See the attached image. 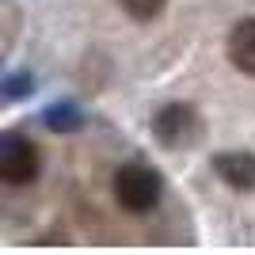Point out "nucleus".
<instances>
[{
    "instance_id": "obj_7",
    "label": "nucleus",
    "mask_w": 255,
    "mask_h": 255,
    "mask_svg": "<svg viewBox=\"0 0 255 255\" xmlns=\"http://www.w3.org/2000/svg\"><path fill=\"white\" fill-rule=\"evenodd\" d=\"M122 4V11H126L129 19H137V23H152L164 11V4L168 0H118Z\"/></svg>"
},
{
    "instance_id": "obj_4",
    "label": "nucleus",
    "mask_w": 255,
    "mask_h": 255,
    "mask_svg": "<svg viewBox=\"0 0 255 255\" xmlns=\"http://www.w3.org/2000/svg\"><path fill=\"white\" fill-rule=\"evenodd\" d=\"M213 171L225 187L233 191H255V156L244 149H233V152H217L213 156Z\"/></svg>"
},
{
    "instance_id": "obj_5",
    "label": "nucleus",
    "mask_w": 255,
    "mask_h": 255,
    "mask_svg": "<svg viewBox=\"0 0 255 255\" xmlns=\"http://www.w3.org/2000/svg\"><path fill=\"white\" fill-rule=\"evenodd\" d=\"M229 61L244 76H255V19H240L229 31Z\"/></svg>"
},
{
    "instance_id": "obj_1",
    "label": "nucleus",
    "mask_w": 255,
    "mask_h": 255,
    "mask_svg": "<svg viewBox=\"0 0 255 255\" xmlns=\"http://www.w3.org/2000/svg\"><path fill=\"white\" fill-rule=\"evenodd\" d=\"M160 191H164L160 175L152 168H145V164H126V168L115 171V202L126 213H133V217L156 210Z\"/></svg>"
},
{
    "instance_id": "obj_3",
    "label": "nucleus",
    "mask_w": 255,
    "mask_h": 255,
    "mask_svg": "<svg viewBox=\"0 0 255 255\" xmlns=\"http://www.w3.org/2000/svg\"><path fill=\"white\" fill-rule=\"evenodd\" d=\"M198 133H202L198 111L187 103H168V107H160L156 118H152V137L164 149H187L191 141H198Z\"/></svg>"
},
{
    "instance_id": "obj_8",
    "label": "nucleus",
    "mask_w": 255,
    "mask_h": 255,
    "mask_svg": "<svg viewBox=\"0 0 255 255\" xmlns=\"http://www.w3.org/2000/svg\"><path fill=\"white\" fill-rule=\"evenodd\" d=\"M23 84H31V80H23V76H15V80H8V99H19L23 92H27V88Z\"/></svg>"
},
{
    "instance_id": "obj_2",
    "label": "nucleus",
    "mask_w": 255,
    "mask_h": 255,
    "mask_svg": "<svg viewBox=\"0 0 255 255\" xmlns=\"http://www.w3.org/2000/svg\"><path fill=\"white\" fill-rule=\"evenodd\" d=\"M0 179L11 191L31 187L38 179V149H34V141H27L23 133H8L0 141Z\"/></svg>"
},
{
    "instance_id": "obj_6",
    "label": "nucleus",
    "mask_w": 255,
    "mask_h": 255,
    "mask_svg": "<svg viewBox=\"0 0 255 255\" xmlns=\"http://www.w3.org/2000/svg\"><path fill=\"white\" fill-rule=\"evenodd\" d=\"M46 126H50L53 133H73V129L84 126V118H80L76 107H50V111H46Z\"/></svg>"
}]
</instances>
